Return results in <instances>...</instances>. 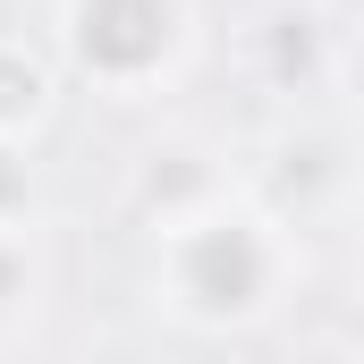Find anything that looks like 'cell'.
Here are the masks:
<instances>
[{
    "label": "cell",
    "mask_w": 364,
    "mask_h": 364,
    "mask_svg": "<svg viewBox=\"0 0 364 364\" xmlns=\"http://www.w3.org/2000/svg\"><path fill=\"white\" fill-rule=\"evenodd\" d=\"M220 170H212V153L203 144H153L144 161H136V178H127V195H136V212L144 220H178V212H195L203 195H220Z\"/></svg>",
    "instance_id": "3"
},
{
    "label": "cell",
    "mask_w": 364,
    "mask_h": 364,
    "mask_svg": "<svg viewBox=\"0 0 364 364\" xmlns=\"http://www.w3.org/2000/svg\"><path fill=\"white\" fill-rule=\"evenodd\" d=\"M153 288L170 314L203 322V331L263 322L288 288V220L220 186L178 220H153Z\"/></svg>",
    "instance_id": "1"
},
{
    "label": "cell",
    "mask_w": 364,
    "mask_h": 364,
    "mask_svg": "<svg viewBox=\"0 0 364 364\" xmlns=\"http://www.w3.org/2000/svg\"><path fill=\"white\" fill-rule=\"evenodd\" d=\"M34 212V170H26V144H0V220H26Z\"/></svg>",
    "instance_id": "6"
},
{
    "label": "cell",
    "mask_w": 364,
    "mask_h": 364,
    "mask_svg": "<svg viewBox=\"0 0 364 364\" xmlns=\"http://www.w3.org/2000/svg\"><path fill=\"white\" fill-rule=\"evenodd\" d=\"M60 110V77L26 34H0V144H34Z\"/></svg>",
    "instance_id": "4"
},
{
    "label": "cell",
    "mask_w": 364,
    "mask_h": 364,
    "mask_svg": "<svg viewBox=\"0 0 364 364\" xmlns=\"http://www.w3.org/2000/svg\"><path fill=\"white\" fill-rule=\"evenodd\" d=\"M43 296V255L26 237V220H0V322H17Z\"/></svg>",
    "instance_id": "5"
},
{
    "label": "cell",
    "mask_w": 364,
    "mask_h": 364,
    "mask_svg": "<svg viewBox=\"0 0 364 364\" xmlns=\"http://www.w3.org/2000/svg\"><path fill=\"white\" fill-rule=\"evenodd\" d=\"M60 51L119 102H144L186 60V0H60Z\"/></svg>",
    "instance_id": "2"
}]
</instances>
